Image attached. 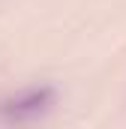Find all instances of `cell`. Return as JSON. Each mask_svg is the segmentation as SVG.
<instances>
[{"label":"cell","instance_id":"obj_1","mask_svg":"<svg viewBox=\"0 0 126 129\" xmlns=\"http://www.w3.org/2000/svg\"><path fill=\"white\" fill-rule=\"evenodd\" d=\"M54 105V87L42 84V87H27L15 96L0 102V123L6 126H27L36 123L39 117H45Z\"/></svg>","mask_w":126,"mask_h":129}]
</instances>
